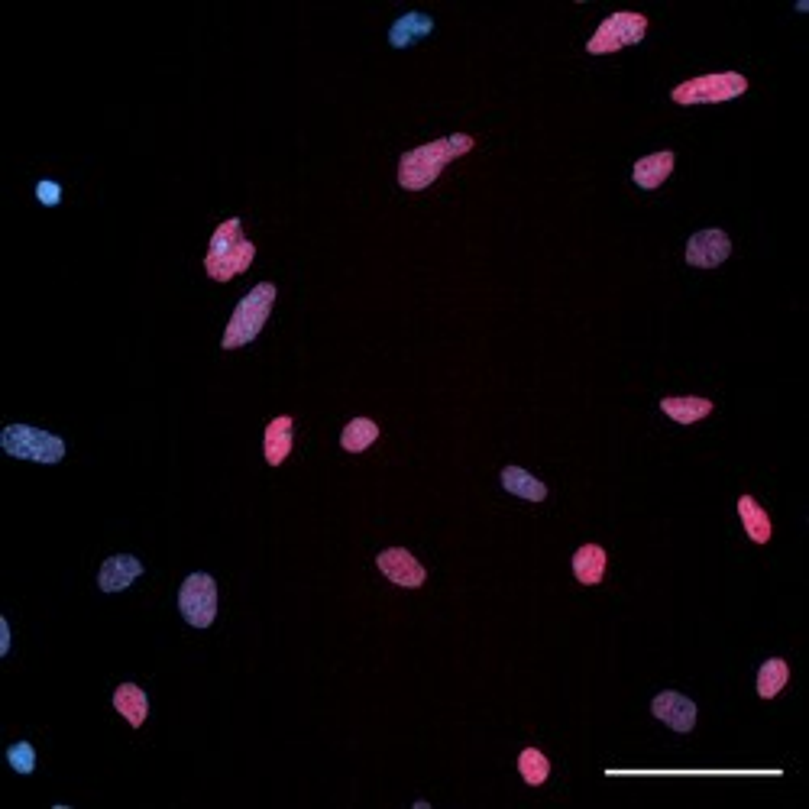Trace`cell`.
Segmentation results:
<instances>
[{"label": "cell", "instance_id": "obj_1", "mask_svg": "<svg viewBox=\"0 0 809 809\" xmlns=\"http://www.w3.org/2000/svg\"><path fill=\"white\" fill-rule=\"evenodd\" d=\"M470 149H473V136L466 133H450L444 140L408 149L399 159V185L405 191H424L428 185H434V178L441 175L450 162L466 156Z\"/></svg>", "mask_w": 809, "mask_h": 809}, {"label": "cell", "instance_id": "obj_2", "mask_svg": "<svg viewBox=\"0 0 809 809\" xmlns=\"http://www.w3.org/2000/svg\"><path fill=\"white\" fill-rule=\"evenodd\" d=\"M256 246L243 237V224L240 217H230L221 227L214 230L208 256H204V269L214 282H230L233 276H240L253 266Z\"/></svg>", "mask_w": 809, "mask_h": 809}, {"label": "cell", "instance_id": "obj_3", "mask_svg": "<svg viewBox=\"0 0 809 809\" xmlns=\"http://www.w3.org/2000/svg\"><path fill=\"white\" fill-rule=\"evenodd\" d=\"M272 301H276V285H272V282L253 285V289L240 298V305L233 308L221 347L224 350H237V347L253 344V340L259 337V331H263L266 321H269Z\"/></svg>", "mask_w": 809, "mask_h": 809}, {"label": "cell", "instance_id": "obj_4", "mask_svg": "<svg viewBox=\"0 0 809 809\" xmlns=\"http://www.w3.org/2000/svg\"><path fill=\"white\" fill-rule=\"evenodd\" d=\"M0 447L4 454L17 457V460H33V463H59L65 457V441L49 431L30 428V424H7L0 431Z\"/></svg>", "mask_w": 809, "mask_h": 809}, {"label": "cell", "instance_id": "obj_5", "mask_svg": "<svg viewBox=\"0 0 809 809\" xmlns=\"http://www.w3.org/2000/svg\"><path fill=\"white\" fill-rule=\"evenodd\" d=\"M748 91V78L738 75V72H719V75H699V78H690L677 85L670 91V98L674 104H683V107H693V104H722V101H732L738 94Z\"/></svg>", "mask_w": 809, "mask_h": 809}, {"label": "cell", "instance_id": "obj_6", "mask_svg": "<svg viewBox=\"0 0 809 809\" xmlns=\"http://www.w3.org/2000/svg\"><path fill=\"white\" fill-rule=\"evenodd\" d=\"M644 33H648V17H641V13H632V10L612 13V17H606L596 26L593 39L586 43V52H593V56H609V52H619L625 46L641 43Z\"/></svg>", "mask_w": 809, "mask_h": 809}, {"label": "cell", "instance_id": "obj_7", "mask_svg": "<svg viewBox=\"0 0 809 809\" xmlns=\"http://www.w3.org/2000/svg\"><path fill=\"white\" fill-rule=\"evenodd\" d=\"M178 612L191 628H211L217 619V583L211 573H191L178 589Z\"/></svg>", "mask_w": 809, "mask_h": 809}, {"label": "cell", "instance_id": "obj_8", "mask_svg": "<svg viewBox=\"0 0 809 809\" xmlns=\"http://www.w3.org/2000/svg\"><path fill=\"white\" fill-rule=\"evenodd\" d=\"M729 256H732V240H729V233L719 230V227L696 230L687 243V263L696 269H716Z\"/></svg>", "mask_w": 809, "mask_h": 809}, {"label": "cell", "instance_id": "obj_9", "mask_svg": "<svg viewBox=\"0 0 809 809\" xmlns=\"http://www.w3.org/2000/svg\"><path fill=\"white\" fill-rule=\"evenodd\" d=\"M376 564L382 570V577L392 580L395 586H408V589H418L428 580V570H424L415 554L405 551V547H389V551H382L376 557Z\"/></svg>", "mask_w": 809, "mask_h": 809}, {"label": "cell", "instance_id": "obj_10", "mask_svg": "<svg viewBox=\"0 0 809 809\" xmlns=\"http://www.w3.org/2000/svg\"><path fill=\"white\" fill-rule=\"evenodd\" d=\"M651 712H654V716L661 719L664 725H670V729H674V732H680V735L693 732V725H696V703H693L690 696L674 693V690L657 693V696H654V703H651Z\"/></svg>", "mask_w": 809, "mask_h": 809}, {"label": "cell", "instance_id": "obj_11", "mask_svg": "<svg viewBox=\"0 0 809 809\" xmlns=\"http://www.w3.org/2000/svg\"><path fill=\"white\" fill-rule=\"evenodd\" d=\"M143 577V564L136 560L133 554H117V557H107L101 564V573H98V586L104 593H120V589H127L130 583H136Z\"/></svg>", "mask_w": 809, "mask_h": 809}, {"label": "cell", "instance_id": "obj_12", "mask_svg": "<svg viewBox=\"0 0 809 809\" xmlns=\"http://www.w3.org/2000/svg\"><path fill=\"white\" fill-rule=\"evenodd\" d=\"M292 431H295V421L292 415H279L266 424V434H263V454H266V463L269 466H282L285 457L292 454Z\"/></svg>", "mask_w": 809, "mask_h": 809}, {"label": "cell", "instance_id": "obj_13", "mask_svg": "<svg viewBox=\"0 0 809 809\" xmlns=\"http://www.w3.org/2000/svg\"><path fill=\"white\" fill-rule=\"evenodd\" d=\"M674 162H677V156L670 153V149H664V153H651V156L638 159V162H635V169H632L635 185L644 188V191L661 188V185L667 182V175L674 172Z\"/></svg>", "mask_w": 809, "mask_h": 809}, {"label": "cell", "instance_id": "obj_14", "mask_svg": "<svg viewBox=\"0 0 809 809\" xmlns=\"http://www.w3.org/2000/svg\"><path fill=\"white\" fill-rule=\"evenodd\" d=\"M431 33H434V20L428 17V13L411 10L389 26V43H392V49H408L411 43L428 39Z\"/></svg>", "mask_w": 809, "mask_h": 809}, {"label": "cell", "instance_id": "obj_15", "mask_svg": "<svg viewBox=\"0 0 809 809\" xmlns=\"http://www.w3.org/2000/svg\"><path fill=\"white\" fill-rule=\"evenodd\" d=\"M606 564L609 557L599 544H583L577 554H573V577H577L583 586H596L606 577Z\"/></svg>", "mask_w": 809, "mask_h": 809}, {"label": "cell", "instance_id": "obj_16", "mask_svg": "<svg viewBox=\"0 0 809 809\" xmlns=\"http://www.w3.org/2000/svg\"><path fill=\"white\" fill-rule=\"evenodd\" d=\"M114 709L133 725V729H140L149 716V699L136 683H120V687L114 690Z\"/></svg>", "mask_w": 809, "mask_h": 809}, {"label": "cell", "instance_id": "obj_17", "mask_svg": "<svg viewBox=\"0 0 809 809\" xmlns=\"http://www.w3.org/2000/svg\"><path fill=\"white\" fill-rule=\"evenodd\" d=\"M502 489L512 492V496H518V499H528V502H544L547 499V486L541 483L538 476L521 470V466H505V470H502Z\"/></svg>", "mask_w": 809, "mask_h": 809}, {"label": "cell", "instance_id": "obj_18", "mask_svg": "<svg viewBox=\"0 0 809 809\" xmlns=\"http://www.w3.org/2000/svg\"><path fill=\"white\" fill-rule=\"evenodd\" d=\"M661 408H664V415L674 418L677 424H696L706 415H712V402L699 399V395H670V399L661 402Z\"/></svg>", "mask_w": 809, "mask_h": 809}, {"label": "cell", "instance_id": "obj_19", "mask_svg": "<svg viewBox=\"0 0 809 809\" xmlns=\"http://www.w3.org/2000/svg\"><path fill=\"white\" fill-rule=\"evenodd\" d=\"M738 515H742V525H745L748 538L754 544H767V541H771V531H774L771 528V518H767V512L751 496L738 499Z\"/></svg>", "mask_w": 809, "mask_h": 809}, {"label": "cell", "instance_id": "obj_20", "mask_svg": "<svg viewBox=\"0 0 809 809\" xmlns=\"http://www.w3.org/2000/svg\"><path fill=\"white\" fill-rule=\"evenodd\" d=\"M379 437V424L373 418H353L344 434H340V447L347 450V454H363L366 447H373Z\"/></svg>", "mask_w": 809, "mask_h": 809}, {"label": "cell", "instance_id": "obj_21", "mask_svg": "<svg viewBox=\"0 0 809 809\" xmlns=\"http://www.w3.org/2000/svg\"><path fill=\"white\" fill-rule=\"evenodd\" d=\"M790 683V667L787 661H780V657H771V661H764L761 670H758V696L761 699H774L780 690H784Z\"/></svg>", "mask_w": 809, "mask_h": 809}, {"label": "cell", "instance_id": "obj_22", "mask_svg": "<svg viewBox=\"0 0 809 809\" xmlns=\"http://www.w3.org/2000/svg\"><path fill=\"white\" fill-rule=\"evenodd\" d=\"M518 774L525 777L528 787H541L547 777H551V761L544 758V751L538 748H525L518 754Z\"/></svg>", "mask_w": 809, "mask_h": 809}, {"label": "cell", "instance_id": "obj_23", "mask_svg": "<svg viewBox=\"0 0 809 809\" xmlns=\"http://www.w3.org/2000/svg\"><path fill=\"white\" fill-rule=\"evenodd\" d=\"M7 761L17 774H33L36 771V751L30 742H17L7 748Z\"/></svg>", "mask_w": 809, "mask_h": 809}, {"label": "cell", "instance_id": "obj_24", "mask_svg": "<svg viewBox=\"0 0 809 809\" xmlns=\"http://www.w3.org/2000/svg\"><path fill=\"white\" fill-rule=\"evenodd\" d=\"M36 201L43 204V208H59L62 201V185L52 182V178H43V182L36 185Z\"/></svg>", "mask_w": 809, "mask_h": 809}, {"label": "cell", "instance_id": "obj_25", "mask_svg": "<svg viewBox=\"0 0 809 809\" xmlns=\"http://www.w3.org/2000/svg\"><path fill=\"white\" fill-rule=\"evenodd\" d=\"M10 654V625L7 619H0V657Z\"/></svg>", "mask_w": 809, "mask_h": 809}]
</instances>
